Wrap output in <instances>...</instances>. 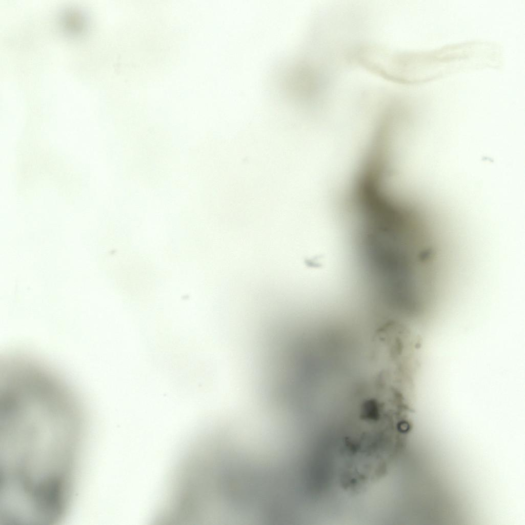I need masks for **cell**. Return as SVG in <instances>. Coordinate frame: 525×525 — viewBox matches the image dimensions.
<instances>
[{"label": "cell", "mask_w": 525, "mask_h": 525, "mask_svg": "<svg viewBox=\"0 0 525 525\" xmlns=\"http://www.w3.org/2000/svg\"><path fill=\"white\" fill-rule=\"evenodd\" d=\"M12 429L4 445L3 471L27 485L56 480L73 469L79 427L59 414L32 410L4 423Z\"/></svg>", "instance_id": "6da1fadb"}, {"label": "cell", "mask_w": 525, "mask_h": 525, "mask_svg": "<svg viewBox=\"0 0 525 525\" xmlns=\"http://www.w3.org/2000/svg\"><path fill=\"white\" fill-rule=\"evenodd\" d=\"M388 410L391 411V410ZM392 411H393V410H392Z\"/></svg>", "instance_id": "7a4b0ae2"}]
</instances>
